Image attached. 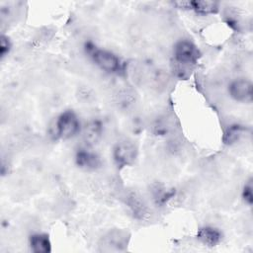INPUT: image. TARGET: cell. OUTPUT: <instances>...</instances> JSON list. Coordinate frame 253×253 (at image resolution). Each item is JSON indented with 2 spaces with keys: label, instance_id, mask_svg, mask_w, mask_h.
<instances>
[{
  "label": "cell",
  "instance_id": "6da1fadb",
  "mask_svg": "<svg viewBox=\"0 0 253 253\" xmlns=\"http://www.w3.org/2000/svg\"><path fill=\"white\" fill-rule=\"evenodd\" d=\"M80 131V122L76 114L72 111H65L56 119L52 135L55 138L68 139Z\"/></svg>",
  "mask_w": 253,
  "mask_h": 253
},
{
  "label": "cell",
  "instance_id": "7a4b0ae2",
  "mask_svg": "<svg viewBox=\"0 0 253 253\" xmlns=\"http://www.w3.org/2000/svg\"><path fill=\"white\" fill-rule=\"evenodd\" d=\"M87 50L94 62L103 70L107 72H119L122 68L120 58L113 52L101 49L94 44H87Z\"/></svg>",
  "mask_w": 253,
  "mask_h": 253
},
{
  "label": "cell",
  "instance_id": "3957f363",
  "mask_svg": "<svg viewBox=\"0 0 253 253\" xmlns=\"http://www.w3.org/2000/svg\"><path fill=\"white\" fill-rule=\"evenodd\" d=\"M137 156V148L131 141L122 140L113 148L114 161L118 167L129 166L134 163Z\"/></svg>",
  "mask_w": 253,
  "mask_h": 253
},
{
  "label": "cell",
  "instance_id": "277c9868",
  "mask_svg": "<svg viewBox=\"0 0 253 253\" xmlns=\"http://www.w3.org/2000/svg\"><path fill=\"white\" fill-rule=\"evenodd\" d=\"M200 50L188 40H181L174 46V57L176 61L183 65L195 64L200 58Z\"/></svg>",
  "mask_w": 253,
  "mask_h": 253
},
{
  "label": "cell",
  "instance_id": "5b68a950",
  "mask_svg": "<svg viewBox=\"0 0 253 253\" xmlns=\"http://www.w3.org/2000/svg\"><path fill=\"white\" fill-rule=\"evenodd\" d=\"M228 92L232 99L241 103H251L252 83L244 78L233 80L228 86Z\"/></svg>",
  "mask_w": 253,
  "mask_h": 253
},
{
  "label": "cell",
  "instance_id": "8992f818",
  "mask_svg": "<svg viewBox=\"0 0 253 253\" xmlns=\"http://www.w3.org/2000/svg\"><path fill=\"white\" fill-rule=\"evenodd\" d=\"M76 164L86 170H95L101 166L100 157L88 148H79L75 154Z\"/></svg>",
  "mask_w": 253,
  "mask_h": 253
},
{
  "label": "cell",
  "instance_id": "52a82bcc",
  "mask_svg": "<svg viewBox=\"0 0 253 253\" xmlns=\"http://www.w3.org/2000/svg\"><path fill=\"white\" fill-rule=\"evenodd\" d=\"M103 133V126L99 121H91L89 122L83 129V138L87 145L96 144Z\"/></svg>",
  "mask_w": 253,
  "mask_h": 253
},
{
  "label": "cell",
  "instance_id": "ba28073f",
  "mask_svg": "<svg viewBox=\"0 0 253 253\" xmlns=\"http://www.w3.org/2000/svg\"><path fill=\"white\" fill-rule=\"evenodd\" d=\"M30 247L35 253H49L51 243L47 234L35 233L30 236Z\"/></svg>",
  "mask_w": 253,
  "mask_h": 253
},
{
  "label": "cell",
  "instance_id": "9c48e42d",
  "mask_svg": "<svg viewBox=\"0 0 253 253\" xmlns=\"http://www.w3.org/2000/svg\"><path fill=\"white\" fill-rule=\"evenodd\" d=\"M197 238L205 245L215 246L221 240V233L216 228L206 226L198 230Z\"/></svg>",
  "mask_w": 253,
  "mask_h": 253
},
{
  "label": "cell",
  "instance_id": "30bf717a",
  "mask_svg": "<svg viewBox=\"0 0 253 253\" xmlns=\"http://www.w3.org/2000/svg\"><path fill=\"white\" fill-rule=\"evenodd\" d=\"M189 10H194L201 15L215 14L218 11V3L209 0H195L190 1Z\"/></svg>",
  "mask_w": 253,
  "mask_h": 253
},
{
  "label": "cell",
  "instance_id": "8fae6325",
  "mask_svg": "<svg viewBox=\"0 0 253 253\" xmlns=\"http://www.w3.org/2000/svg\"><path fill=\"white\" fill-rule=\"evenodd\" d=\"M104 243L106 246L115 248L116 250H120L127 243L126 233L122 230H114L110 232L107 236H105Z\"/></svg>",
  "mask_w": 253,
  "mask_h": 253
},
{
  "label": "cell",
  "instance_id": "7c38bea8",
  "mask_svg": "<svg viewBox=\"0 0 253 253\" xmlns=\"http://www.w3.org/2000/svg\"><path fill=\"white\" fill-rule=\"evenodd\" d=\"M244 131H245L244 126L240 125H231L224 130L222 140L225 144H228V145L233 144L240 139Z\"/></svg>",
  "mask_w": 253,
  "mask_h": 253
},
{
  "label": "cell",
  "instance_id": "4fadbf2b",
  "mask_svg": "<svg viewBox=\"0 0 253 253\" xmlns=\"http://www.w3.org/2000/svg\"><path fill=\"white\" fill-rule=\"evenodd\" d=\"M127 204H128V207L130 208L131 211L133 212V215H135L137 218H143L144 215L147 213L146 205L135 194H131L128 197Z\"/></svg>",
  "mask_w": 253,
  "mask_h": 253
},
{
  "label": "cell",
  "instance_id": "5bb4252c",
  "mask_svg": "<svg viewBox=\"0 0 253 253\" xmlns=\"http://www.w3.org/2000/svg\"><path fill=\"white\" fill-rule=\"evenodd\" d=\"M242 198L244 202L251 206L253 203V186H252V180L250 179L244 186L242 191Z\"/></svg>",
  "mask_w": 253,
  "mask_h": 253
},
{
  "label": "cell",
  "instance_id": "9a60e30c",
  "mask_svg": "<svg viewBox=\"0 0 253 253\" xmlns=\"http://www.w3.org/2000/svg\"><path fill=\"white\" fill-rule=\"evenodd\" d=\"M11 48V42L10 40L6 36H1L0 39V55L3 58Z\"/></svg>",
  "mask_w": 253,
  "mask_h": 253
}]
</instances>
